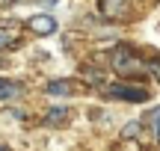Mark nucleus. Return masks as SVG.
Returning a JSON list of instances; mask_svg holds the SVG:
<instances>
[{"mask_svg": "<svg viewBox=\"0 0 160 151\" xmlns=\"http://www.w3.org/2000/svg\"><path fill=\"white\" fill-rule=\"evenodd\" d=\"M0 151H9V148H6V145H0Z\"/></svg>", "mask_w": 160, "mask_h": 151, "instance_id": "f8f14e48", "label": "nucleus"}, {"mask_svg": "<svg viewBox=\"0 0 160 151\" xmlns=\"http://www.w3.org/2000/svg\"><path fill=\"white\" fill-rule=\"evenodd\" d=\"M110 98H119V101H133V104H142V101H148V92L139 86H125V83H116V86L107 89Z\"/></svg>", "mask_w": 160, "mask_h": 151, "instance_id": "f03ea898", "label": "nucleus"}, {"mask_svg": "<svg viewBox=\"0 0 160 151\" xmlns=\"http://www.w3.org/2000/svg\"><path fill=\"white\" fill-rule=\"evenodd\" d=\"M139 130H142V124H139V122H128V128L122 130V136H128V139H133V136H139Z\"/></svg>", "mask_w": 160, "mask_h": 151, "instance_id": "0eeeda50", "label": "nucleus"}, {"mask_svg": "<svg viewBox=\"0 0 160 151\" xmlns=\"http://www.w3.org/2000/svg\"><path fill=\"white\" fill-rule=\"evenodd\" d=\"M27 27L33 30V33H39V36H51V33H57V21H53L51 15H33L27 21Z\"/></svg>", "mask_w": 160, "mask_h": 151, "instance_id": "7ed1b4c3", "label": "nucleus"}, {"mask_svg": "<svg viewBox=\"0 0 160 151\" xmlns=\"http://www.w3.org/2000/svg\"><path fill=\"white\" fill-rule=\"evenodd\" d=\"M101 6H104V12H107V15H113V12H116V9L122 6V0H104Z\"/></svg>", "mask_w": 160, "mask_h": 151, "instance_id": "6e6552de", "label": "nucleus"}, {"mask_svg": "<svg viewBox=\"0 0 160 151\" xmlns=\"http://www.w3.org/2000/svg\"><path fill=\"white\" fill-rule=\"evenodd\" d=\"M110 62H113L116 71H142V68H145V65L137 59V53H133L128 45L113 47V51H110Z\"/></svg>", "mask_w": 160, "mask_h": 151, "instance_id": "f257e3e1", "label": "nucleus"}, {"mask_svg": "<svg viewBox=\"0 0 160 151\" xmlns=\"http://www.w3.org/2000/svg\"><path fill=\"white\" fill-rule=\"evenodd\" d=\"M6 45H9V36H6V33H0V47H6Z\"/></svg>", "mask_w": 160, "mask_h": 151, "instance_id": "9d476101", "label": "nucleus"}, {"mask_svg": "<svg viewBox=\"0 0 160 151\" xmlns=\"http://www.w3.org/2000/svg\"><path fill=\"white\" fill-rule=\"evenodd\" d=\"M3 3H6V6H9V3H15V0H3Z\"/></svg>", "mask_w": 160, "mask_h": 151, "instance_id": "9b49d317", "label": "nucleus"}, {"mask_svg": "<svg viewBox=\"0 0 160 151\" xmlns=\"http://www.w3.org/2000/svg\"><path fill=\"white\" fill-rule=\"evenodd\" d=\"M18 92H21V86H15V83H9V80H3V77H0V101L15 98Z\"/></svg>", "mask_w": 160, "mask_h": 151, "instance_id": "39448f33", "label": "nucleus"}, {"mask_svg": "<svg viewBox=\"0 0 160 151\" xmlns=\"http://www.w3.org/2000/svg\"><path fill=\"white\" fill-rule=\"evenodd\" d=\"M148 71L157 77V83H160V59H154V62H148Z\"/></svg>", "mask_w": 160, "mask_h": 151, "instance_id": "1a4fd4ad", "label": "nucleus"}, {"mask_svg": "<svg viewBox=\"0 0 160 151\" xmlns=\"http://www.w3.org/2000/svg\"><path fill=\"white\" fill-rule=\"evenodd\" d=\"M45 92L48 95H68L71 86H68V83H62V80H53V83H48V86H45Z\"/></svg>", "mask_w": 160, "mask_h": 151, "instance_id": "423d86ee", "label": "nucleus"}, {"mask_svg": "<svg viewBox=\"0 0 160 151\" xmlns=\"http://www.w3.org/2000/svg\"><path fill=\"white\" fill-rule=\"evenodd\" d=\"M68 119V107H53V110L45 113V124H59Z\"/></svg>", "mask_w": 160, "mask_h": 151, "instance_id": "20e7f679", "label": "nucleus"}]
</instances>
